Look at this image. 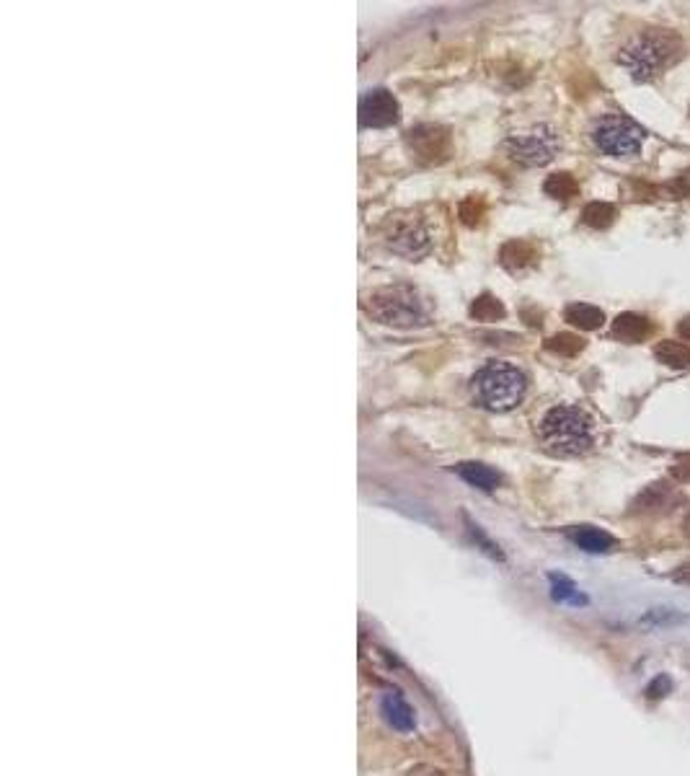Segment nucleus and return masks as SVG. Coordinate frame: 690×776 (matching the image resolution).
<instances>
[{
	"label": "nucleus",
	"instance_id": "obj_1",
	"mask_svg": "<svg viewBox=\"0 0 690 776\" xmlns=\"http://www.w3.org/2000/svg\"><path fill=\"white\" fill-rule=\"evenodd\" d=\"M535 432H538L543 448L561 458L585 456L595 448L597 440L592 414L582 407H574V404H559V407L548 409Z\"/></svg>",
	"mask_w": 690,
	"mask_h": 776
},
{
	"label": "nucleus",
	"instance_id": "obj_2",
	"mask_svg": "<svg viewBox=\"0 0 690 776\" xmlns=\"http://www.w3.org/2000/svg\"><path fill=\"white\" fill-rule=\"evenodd\" d=\"M680 55H683V42H680L678 34L649 29V32H641L639 37L631 39L618 52V65L626 68V73L634 81L647 83L678 63Z\"/></svg>",
	"mask_w": 690,
	"mask_h": 776
},
{
	"label": "nucleus",
	"instance_id": "obj_3",
	"mask_svg": "<svg viewBox=\"0 0 690 776\" xmlns=\"http://www.w3.org/2000/svg\"><path fill=\"white\" fill-rule=\"evenodd\" d=\"M525 391H528V378L523 370L502 360L486 363L471 381L473 401L489 412H512L523 404Z\"/></svg>",
	"mask_w": 690,
	"mask_h": 776
},
{
	"label": "nucleus",
	"instance_id": "obj_4",
	"mask_svg": "<svg viewBox=\"0 0 690 776\" xmlns=\"http://www.w3.org/2000/svg\"><path fill=\"white\" fill-rule=\"evenodd\" d=\"M362 308L370 319L396 326V329L427 326L432 319L422 293L417 288H409V285H391V288L373 290L370 295H365Z\"/></svg>",
	"mask_w": 690,
	"mask_h": 776
},
{
	"label": "nucleus",
	"instance_id": "obj_5",
	"mask_svg": "<svg viewBox=\"0 0 690 776\" xmlns=\"http://www.w3.org/2000/svg\"><path fill=\"white\" fill-rule=\"evenodd\" d=\"M644 138H647V132L641 130L634 119L621 117V114H605L592 127V143L597 145V151H603L610 158L639 156Z\"/></svg>",
	"mask_w": 690,
	"mask_h": 776
},
{
	"label": "nucleus",
	"instance_id": "obj_6",
	"mask_svg": "<svg viewBox=\"0 0 690 776\" xmlns=\"http://www.w3.org/2000/svg\"><path fill=\"white\" fill-rule=\"evenodd\" d=\"M504 148H507L512 161L523 163L528 169H538V166H548L554 161L561 148V140L559 132L551 125H535L530 130L510 135Z\"/></svg>",
	"mask_w": 690,
	"mask_h": 776
},
{
	"label": "nucleus",
	"instance_id": "obj_7",
	"mask_svg": "<svg viewBox=\"0 0 690 776\" xmlns=\"http://www.w3.org/2000/svg\"><path fill=\"white\" fill-rule=\"evenodd\" d=\"M388 249L401 254V257L417 262V259L427 257L429 249H432V241H429L427 228L419 223L417 218H391L388 220L386 231H383Z\"/></svg>",
	"mask_w": 690,
	"mask_h": 776
},
{
	"label": "nucleus",
	"instance_id": "obj_8",
	"mask_svg": "<svg viewBox=\"0 0 690 776\" xmlns=\"http://www.w3.org/2000/svg\"><path fill=\"white\" fill-rule=\"evenodd\" d=\"M406 143H409L411 153L424 163L445 161V158L450 156V148H453V143H450V132L440 125L414 127V130L409 132Z\"/></svg>",
	"mask_w": 690,
	"mask_h": 776
},
{
	"label": "nucleus",
	"instance_id": "obj_9",
	"mask_svg": "<svg viewBox=\"0 0 690 776\" xmlns=\"http://www.w3.org/2000/svg\"><path fill=\"white\" fill-rule=\"evenodd\" d=\"M398 122V101L386 88L370 91L360 101V125L362 127H391Z\"/></svg>",
	"mask_w": 690,
	"mask_h": 776
},
{
	"label": "nucleus",
	"instance_id": "obj_10",
	"mask_svg": "<svg viewBox=\"0 0 690 776\" xmlns=\"http://www.w3.org/2000/svg\"><path fill=\"white\" fill-rule=\"evenodd\" d=\"M683 502V495L678 489L667 482H657L647 487L631 505V513L636 515H662L670 513L672 507H678Z\"/></svg>",
	"mask_w": 690,
	"mask_h": 776
},
{
	"label": "nucleus",
	"instance_id": "obj_11",
	"mask_svg": "<svg viewBox=\"0 0 690 776\" xmlns=\"http://www.w3.org/2000/svg\"><path fill=\"white\" fill-rule=\"evenodd\" d=\"M499 262H502L504 270L510 272H525L530 267L538 264V246L523 241V238H515V241H507L499 251Z\"/></svg>",
	"mask_w": 690,
	"mask_h": 776
},
{
	"label": "nucleus",
	"instance_id": "obj_12",
	"mask_svg": "<svg viewBox=\"0 0 690 776\" xmlns=\"http://www.w3.org/2000/svg\"><path fill=\"white\" fill-rule=\"evenodd\" d=\"M649 334H652V321L647 316H639V313H621L613 321V337L628 342V345H639Z\"/></svg>",
	"mask_w": 690,
	"mask_h": 776
},
{
	"label": "nucleus",
	"instance_id": "obj_13",
	"mask_svg": "<svg viewBox=\"0 0 690 776\" xmlns=\"http://www.w3.org/2000/svg\"><path fill=\"white\" fill-rule=\"evenodd\" d=\"M380 707H383L388 725H391L393 730H398V733H411L414 725H417V714H414V709L409 707V701H404L398 694L383 696Z\"/></svg>",
	"mask_w": 690,
	"mask_h": 776
},
{
	"label": "nucleus",
	"instance_id": "obj_14",
	"mask_svg": "<svg viewBox=\"0 0 690 776\" xmlns=\"http://www.w3.org/2000/svg\"><path fill=\"white\" fill-rule=\"evenodd\" d=\"M569 539L582 551H590V554H605V551L616 549V539L595 526L572 528V531H569Z\"/></svg>",
	"mask_w": 690,
	"mask_h": 776
},
{
	"label": "nucleus",
	"instance_id": "obj_15",
	"mask_svg": "<svg viewBox=\"0 0 690 776\" xmlns=\"http://www.w3.org/2000/svg\"><path fill=\"white\" fill-rule=\"evenodd\" d=\"M564 316L569 324L577 326V329H585V332H595V329L605 324V313L597 306H590V303H572L564 311Z\"/></svg>",
	"mask_w": 690,
	"mask_h": 776
},
{
	"label": "nucleus",
	"instance_id": "obj_16",
	"mask_svg": "<svg viewBox=\"0 0 690 776\" xmlns=\"http://www.w3.org/2000/svg\"><path fill=\"white\" fill-rule=\"evenodd\" d=\"M455 471H458L463 482L476 489H484V492H492V489H497L499 482H502L497 471L484 464H460Z\"/></svg>",
	"mask_w": 690,
	"mask_h": 776
},
{
	"label": "nucleus",
	"instance_id": "obj_17",
	"mask_svg": "<svg viewBox=\"0 0 690 776\" xmlns=\"http://www.w3.org/2000/svg\"><path fill=\"white\" fill-rule=\"evenodd\" d=\"M654 357H657L662 365H667V368H690V347L683 345V342H672V339L659 342V345L654 347Z\"/></svg>",
	"mask_w": 690,
	"mask_h": 776
},
{
	"label": "nucleus",
	"instance_id": "obj_18",
	"mask_svg": "<svg viewBox=\"0 0 690 776\" xmlns=\"http://www.w3.org/2000/svg\"><path fill=\"white\" fill-rule=\"evenodd\" d=\"M543 192H546L548 197H554V200L566 202V200H572V197H577L579 184L572 174H554L546 179Z\"/></svg>",
	"mask_w": 690,
	"mask_h": 776
},
{
	"label": "nucleus",
	"instance_id": "obj_19",
	"mask_svg": "<svg viewBox=\"0 0 690 776\" xmlns=\"http://www.w3.org/2000/svg\"><path fill=\"white\" fill-rule=\"evenodd\" d=\"M613 220H616V207L610 205V202H590V205L582 210V223L590 228H597V231L608 228Z\"/></svg>",
	"mask_w": 690,
	"mask_h": 776
},
{
	"label": "nucleus",
	"instance_id": "obj_20",
	"mask_svg": "<svg viewBox=\"0 0 690 776\" xmlns=\"http://www.w3.org/2000/svg\"><path fill=\"white\" fill-rule=\"evenodd\" d=\"M471 316L476 321H499V319H504V306L499 298L484 293V295H479L476 301H473Z\"/></svg>",
	"mask_w": 690,
	"mask_h": 776
},
{
	"label": "nucleus",
	"instance_id": "obj_21",
	"mask_svg": "<svg viewBox=\"0 0 690 776\" xmlns=\"http://www.w3.org/2000/svg\"><path fill=\"white\" fill-rule=\"evenodd\" d=\"M546 350L554 352V355H559V357H574L585 350V339L577 337V334H569V332L556 334V337H551L546 342Z\"/></svg>",
	"mask_w": 690,
	"mask_h": 776
},
{
	"label": "nucleus",
	"instance_id": "obj_22",
	"mask_svg": "<svg viewBox=\"0 0 690 776\" xmlns=\"http://www.w3.org/2000/svg\"><path fill=\"white\" fill-rule=\"evenodd\" d=\"M484 210V200L473 194V197H468V200L460 205V218H463L466 226H476V223H481V218H484Z\"/></svg>",
	"mask_w": 690,
	"mask_h": 776
},
{
	"label": "nucleus",
	"instance_id": "obj_23",
	"mask_svg": "<svg viewBox=\"0 0 690 776\" xmlns=\"http://www.w3.org/2000/svg\"><path fill=\"white\" fill-rule=\"evenodd\" d=\"M551 585H554V598H556V601L582 603V595L577 593V588H574L572 580H566V577H561V575H551Z\"/></svg>",
	"mask_w": 690,
	"mask_h": 776
},
{
	"label": "nucleus",
	"instance_id": "obj_24",
	"mask_svg": "<svg viewBox=\"0 0 690 776\" xmlns=\"http://www.w3.org/2000/svg\"><path fill=\"white\" fill-rule=\"evenodd\" d=\"M683 616H678L675 611H665V608H659V611H652L649 616H644V624L647 626H672L680 624Z\"/></svg>",
	"mask_w": 690,
	"mask_h": 776
},
{
	"label": "nucleus",
	"instance_id": "obj_25",
	"mask_svg": "<svg viewBox=\"0 0 690 776\" xmlns=\"http://www.w3.org/2000/svg\"><path fill=\"white\" fill-rule=\"evenodd\" d=\"M670 689H672L670 678H667V676H657L647 686L644 696H647V699H652V701H657V699H662V696H667V691H670Z\"/></svg>",
	"mask_w": 690,
	"mask_h": 776
},
{
	"label": "nucleus",
	"instance_id": "obj_26",
	"mask_svg": "<svg viewBox=\"0 0 690 776\" xmlns=\"http://www.w3.org/2000/svg\"><path fill=\"white\" fill-rule=\"evenodd\" d=\"M672 479H678V482H690V458L688 461H680V464L672 466Z\"/></svg>",
	"mask_w": 690,
	"mask_h": 776
},
{
	"label": "nucleus",
	"instance_id": "obj_27",
	"mask_svg": "<svg viewBox=\"0 0 690 776\" xmlns=\"http://www.w3.org/2000/svg\"><path fill=\"white\" fill-rule=\"evenodd\" d=\"M672 580L683 582V585H690V562L683 564V567H678V570L672 572Z\"/></svg>",
	"mask_w": 690,
	"mask_h": 776
},
{
	"label": "nucleus",
	"instance_id": "obj_28",
	"mask_svg": "<svg viewBox=\"0 0 690 776\" xmlns=\"http://www.w3.org/2000/svg\"><path fill=\"white\" fill-rule=\"evenodd\" d=\"M678 332H680V337L688 339V342H690V316H685V319L680 321V324H678Z\"/></svg>",
	"mask_w": 690,
	"mask_h": 776
},
{
	"label": "nucleus",
	"instance_id": "obj_29",
	"mask_svg": "<svg viewBox=\"0 0 690 776\" xmlns=\"http://www.w3.org/2000/svg\"><path fill=\"white\" fill-rule=\"evenodd\" d=\"M683 531H685V536H690V510H688V515H685V520H683Z\"/></svg>",
	"mask_w": 690,
	"mask_h": 776
}]
</instances>
